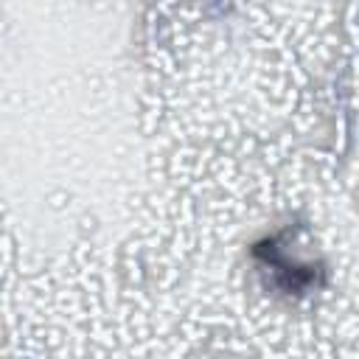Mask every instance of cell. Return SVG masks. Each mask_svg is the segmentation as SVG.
<instances>
[{
  "label": "cell",
  "instance_id": "obj_1",
  "mask_svg": "<svg viewBox=\"0 0 359 359\" xmlns=\"http://www.w3.org/2000/svg\"><path fill=\"white\" fill-rule=\"evenodd\" d=\"M252 255H255L264 266L275 269L278 283H280L286 292H303V289H309V286L317 283V269H314L311 264L289 261V258H286V250L278 247V238H266V241L255 244V247H252Z\"/></svg>",
  "mask_w": 359,
  "mask_h": 359
}]
</instances>
